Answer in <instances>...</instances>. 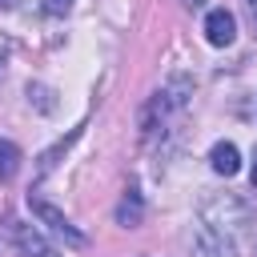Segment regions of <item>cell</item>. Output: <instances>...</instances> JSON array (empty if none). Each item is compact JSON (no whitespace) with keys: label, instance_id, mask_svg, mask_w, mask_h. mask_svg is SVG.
Instances as JSON below:
<instances>
[{"label":"cell","instance_id":"1","mask_svg":"<svg viewBox=\"0 0 257 257\" xmlns=\"http://www.w3.org/2000/svg\"><path fill=\"white\" fill-rule=\"evenodd\" d=\"M28 209H32V217H40L52 233H60L72 249H80V245H84V233H76V229L68 225V217H64L56 205H48V201H40V197H28Z\"/></svg>","mask_w":257,"mask_h":257},{"label":"cell","instance_id":"4","mask_svg":"<svg viewBox=\"0 0 257 257\" xmlns=\"http://www.w3.org/2000/svg\"><path fill=\"white\" fill-rule=\"evenodd\" d=\"M209 165H213V173L233 177V173L241 169V153H237V145H233V141H217V145L209 149Z\"/></svg>","mask_w":257,"mask_h":257},{"label":"cell","instance_id":"12","mask_svg":"<svg viewBox=\"0 0 257 257\" xmlns=\"http://www.w3.org/2000/svg\"><path fill=\"white\" fill-rule=\"evenodd\" d=\"M245 116H253V120H257V96H253V108H245Z\"/></svg>","mask_w":257,"mask_h":257},{"label":"cell","instance_id":"3","mask_svg":"<svg viewBox=\"0 0 257 257\" xmlns=\"http://www.w3.org/2000/svg\"><path fill=\"white\" fill-rule=\"evenodd\" d=\"M205 40H209L213 48H229V44L237 40V20H233V12L213 8V12L205 16Z\"/></svg>","mask_w":257,"mask_h":257},{"label":"cell","instance_id":"9","mask_svg":"<svg viewBox=\"0 0 257 257\" xmlns=\"http://www.w3.org/2000/svg\"><path fill=\"white\" fill-rule=\"evenodd\" d=\"M28 96H36L40 112H52V100H48V88H44V84H28Z\"/></svg>","mask_w":257,"mask_h":257},{"label":"cell","instance_id":"2","mask_svg":"<svg viewBox=\"0 0 257 257\" xmlns=\"http://www.w3.org/2000/svg\"><path fill=\"white\" fill-rule=\"evenodd\" d=\"M193 257H237V241L217 225H201L193 237Z\"/></svg>","mask_w":257,"mask_h":257},{"label":"cell","instance_id":"15","mask_svg":"<svg viewBox=\"0 0 257 257\" xmlns=\"http://www.w3.org/2000/svg\"><path fill=\"white\" fill-rule=\"evenodd\" d=\"M185 4H189V8H201V4H205V0H185Z\"/></svg>","mask_w":257,"mask_h":257},{"label":"cell","instance_id":"10","mask_svg":"<svg viewBox=\"0 0 257 257\" xmlns=\"http://www.w3.org/2000/svg\"><path fill=\"white\" fill-rule=\"evenodd\" d=\"M72 8V0H44V12H52V16H64Z\"/></svg>","mask_w":257,"mask_h":257},{"label":"cell","instance_id":"8","mask_svg":"<svg viewBox=\"0 0 257 257\" xmlns=\"http://www.w3.org/2000/svg\"><path fill=\"white\" fill-rule=\"evenodd\" d=\"M76 137H80V128H72V133H68V137H64V141H60V145H52V149H48V153H44V157H40V173H48V169H52V165H56V157H60V153H64V149H68V145H72V141H76Z\"/></svg>","mask_w":257,"mask_h":257},{"label":"cell","instance_id":"13","mask_svg":"<svg viewBox=\"0 0 257 257\" xmlns=\"http://www.w3.org/2000/svg\"><path fill=\"white\" fill-rule=\"evenodd\" d=\"M249 20H253V36H257V0H253V16Z\"/></svg>","mask_w":257,"mask_h":257},{"label":"cell","instance_id":"5","mask_svg":"<svg viewBox=\"0 0 257 257\" xmlns=\"http://www.w3.org/2000/svg\"><path fill=\"white\" fill-rule=\"evenodd\" d=\"M12 241H16V253L20 257H52V249L44 245V237L32 225H16L12 229Z\"/></svg>","mask_w":257,"mask_h":257},{"label":"cell","instance_id":"7","mask_svg":"<svg viewBox=\"0 0 257 257\" xmlns=\"http://www.w3.org/2000/svg\"><path fill=\"white\" fill-rule=\"evenodd\" d=\"M20 173V149L12 141H0V181H12Z\"/></svg>","mask_w":257,"mask_h":257},{"label":"cell","instance_id":"11","mask_svg":"<svg viewBox=\"0 0 257 257\" xmlns=\"http://www.w3.org/2000/svg\"><path fill=\"white\" fill-rule=\"evenodd\" d=\"M249 181H253V189H257V149H253V165H249Z\"/></svg>","mask_w":257,"mask_h":257},{"label":"cell","instance_id":"14","mask_svg":"<svg viewBox=\"0 0 257 257\" xmlns=\"http://www.w3.org/2000/svg\"><path fill=\"white\" fill-rule=\"evenodd\" d=\"M16 4H20V0H0V8H16Z\"/></svg>","mask_w":257,"mask_h":257},{"label":"cell","instance_id":"6","mask_svg":"<svg viewBox=\"0 0 257 257\" xmlns=\"http://www.w3.org/2000/svg\"><path fill=\"white\" fill-rule=\"evenodd\" d=\"M116 221H120V225H128V229L145 221V201H141V193H137V189H128V193L120 197V205H116Z\"/></svg>","mask_w":257,"mask_h":257}]
</instances>
